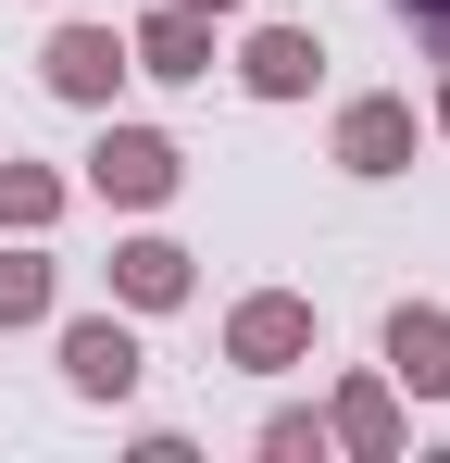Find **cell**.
<instances>
[{
    "mask_svg": "<svg viewBox=\"0 0 450 463\" xmlns=\"http://www.w3.org/2000/svg\"><path fill=\"white\" fill-rule=\"evenodd\" d=\"M225 351H238L250 376H288L300 351H313V301H238V326H225Z\"/></svg>",
    "mask_w": 450,
    "mask_h": 463,
    "instance_id": "obj_2",
    "label": "cell"
},
{
    "mask_svg": "<svg viewBox=\"0 0 450 463\" xmlns=\"http://www.w3.org/2000/svg\"><path fill=\"white\" fill-rule=\"evenodd\" d=\"M438 126H450V100H438Z\"/></svg>",
    "mask_w": 450,
    "mask_h": 463,
    "instance_id": "obj_15",
    "label": "cell"
},
{
    "mask_svg": "<svg viewBox=\"0 0 450 463\" xmlns=\"http://www.w3.org/2000/svg\"><path fill=\"white\" fill-rule=\"evenodd\" d=\"M400 13H426V25H438V38H450V0H400Z\"/></svg>",
    "mask_w": 450,
    "mask_h": 463,
    "instance_id": "obj_13",
    "label": "cell"
},
{
    "mask_svg": "<svg viewBox=\"0 0 450 463\" xmlns=\"http://www.w3.org/2000/svg\"><path fill=\"white\" fill-rule=\"evenodd\" d=\"M338 439H351V451H400V413H388V388H351V401H338Z\"/></svg>",
    "mask_w": 450,
    "mask_h": 463,
    "instance_id": "obj_12",
    "label": "cell"
},
{
    "mask_svg": "<svg viewBox=\"0 0 450 463\" xmlns=\"http://www.w3.org/2000/svg\"><path fill=\"white\" fill-rule=\"evenodd\" d=\"M38 313H51V263L0 238V326H38Z\"/></svg>",
    "mask_w": 450,
    "mask_h": 463,
    "instance_id": "obj_10",
    "label": "cell"
},
{
    "mask_svg": "<svg viewBox=\"0 0 450 463\" xmlns=\"http://www.w3.org/2000/svg\"><path fill=\"white\" fill-rule=\"evenodd\" d=\"M313 63H325V51H313V38H300V25H263V38H250V63H238V76L263 88V100H300V88H313Z\"/></svg>",
    "mask_w": 450,
    "mask_h": 463,
    "instance_id": "obj_8",
    "label": "cell"
},
{
    "mask_svg": "<svg viewBox=\"0 0 450 463\" xmlns=\"http://www.w3.org/2000/svg\"><path fill=\"white\" fill-rule=\"evenodd\" d=\"M113 288H126L138 313L188 301V250H175V238H126V250H113Z\"/></svg>",
    "mask_w": 450,
    "mask_h": 463,
    "instance_id": "obj_7",
    "label": "cell"
},
{
    "mask_svg": "<svg viewBox=\"0 0 450 463\" xmlns=\"http://www.w3.org/2000/svg\"><path fill=\"white\" fill-rule=\"evenodd\" d=\"M338 163L351 175H400L413 163V100H351L338 113Z\"/></svg>",
    "mask_w": 450,
    "mask_h": 463,
    "instance_id": "obj_5",
    "label": "cell"
},
{
    "mask_svg": "<svg viewBox=\"0 0 450 463\" xmlns=\"http://www.w3.org/2000/svg\"><path fill=\"white\" fill-rule=\"evenodd\" d=\"M38 76L63 88V100H113V76H126V38H113V25H63V38L38 51Z\"/></svg>",
    "mask_w": 450,
    "mask_h": 463,
    "instance_id": "obj_4",
    "label": "cell"
},
{
    "mask_svg": "<svg viewBox=\"0 0 450 463\" xmlns=\"http://www.w3.org/2000/svg\"><path fill=\"white\" fill-rule=\"evenodd\" d=\"M388 376H400V388H450V313L438 301L388 313Z\"/></svg>",
    "mask_w": 450,
    "mask_h": 463,
    "instance_id": "obj_6",
    "label": "cell"
},
{
    "mask_svg": "<svg viewBox=\"0 0 450 463\" xmlns=\"http://www.w3.org/2000/svg\"><path fill=\"white\" fill-rule=\"evenodd\" d=\"M63 376L88 388V401H126V388H138V338H126L113 313H88V326H63Z\"/></svg>",
    "mask_w": 450,
    "mask_h": 463,
    "instance_id": "obj_3",
    "label": "cell"
},
{
    "mask_svg": "<svg viewBox=\"0 0 450 463\" xmlns=\"http://www.w3.org/2000/svg\"><path fill=\"white\" fill-rule=\"evenodd\" d=\"M51 213H63V188H51L38 163H0V238H13V226H51Z\"/></svg>",
    "mask_w": 450,
    "mask_h": 463,
    "instance_id": "obj_11",
    "label": "cell"
},
{
    "mask_svg": "<svg viewBox=\"0 0 450 463\" xmlns=\"http://www.w3.org/2000/svg\"><path fill=\"white\" fill-rule=\"evenodd\" d=\"M175 13H238V0H175Z\"/></svg>",
    "mask_w": 450,
    "mask_h": 463,
    "instance_id": "obj_14",
    "label": "cell"
},
{
    "mask_svg": "<svg viewBox=\"0 0 450 463\" xmlns=\"http://www.w3.org/2000/svg\"><path fill=\"white\" fill-rule=\"evenodd\" d=\"M126 63H138V76H213V63H201V13H150L138 38H126Z\"/></svg>",
    "mask_w": 450,
    "mask_h": 463,
    "instance_id": "obj_9",
    "label": "cell"
},
{
    "mask_svg": "<svg viewBox=\"0 0 450 463\" xmlns=\"http://www.w3.org/2000/svg\"><path fill=\"white\" fill-rule=\"evenodd\" d=\"M88 188H100V201H163V188H175V138H150V126H113V138L88 151Z\"/></svg>",
    "mask_w": 450,
    "mask_h": 463,
    "instance_id": "obj_1",
    "label": "cell"
}]
</instances>
